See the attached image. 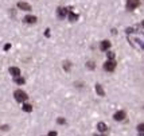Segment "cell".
I'll return each mask as SVG.
<instances>
[{
    "mask_svg": "<svg viewBox=\"0 0 144 136\" xmlns=\"http://www.w3.org/2000/svg\"><path fill=\"white\" fill-rule=\"evenodd\" d=\"M113 119L116 120V121H121V120L125 119V112H124V110H118V112H116V113L113 115Z\"/></svg>",
    "mask_w": 144,
    "mask_h": 136,
    "instance_id": "4",
    "label": "cell"
},
{
    "mask_svg": "<svg viewBox=\"0 0 144 136\" xmlns=\"http://www.w3.org/2000/svg\"><path fill=\"white\" fill-rule=\"evenodd\" d=\"M104 69H105L107 71H113L116 69V62L115 61H107L105 63H104Z\"/></svg>",
    "mask_w": 144,
    "mask_h": 136,
    "instance_id": "3",
    "label": "cell"
},
{
    "mask_svg": "<svg viewBox=\"0 0 144 136\" xmlns=\"http://www.w3.org/2000/svg\"><path fill=\"white\" fill-rule=\"evenodd\" d=\"M96 92H97L98 96H105V92H104L102 86H101L100 84H96Z\"/></svg>",
    "mask_w": 144,
    "mask_h": 136,
    "instance_id": "11",
    "label": "cell"
},
{
    "mask_svg": "<svg viewBox=\"0 0 144 136\" xmlns=\"http://www.w3.org/2000/svg\"><path fill=\"white\" fill-rule=\"evenodd\" d=\"M23 20H24V23H30V24H33V23L36 22V16H34V15H28V16H26Z\"/></svg>",
    "mask_w": 144,
    "mask_h": 136,
    "instance_id": "8",
    "label": "cell"
},
{
    "mask_svg": "<svg viewBox=\"0 0 144 136\" xmlns=\"http://www.w3.org/2000/svg\"><path fill=\"white\" fill-rule=\"evenodd\" d=\"M69 20H71V22H76V20H78V15L70 11V12H69Z\"/></svg>",
    "mask_w": 144,
    "mask_h": 136,
    "instance_id": "12",
    "label": "cell"
},
{
    "mask_svg": "<svg viewBox=\"0 0 144 136\" xmlns=\"http://www.w3.org/2000/svg\"><path fill=\"white\" fill-rule=\"evenodd\" d=\"M10 47H11V45H10V43H7V45L4 46V50H10Z\"/></svg>",
    "mask_w": 144,
    "mask_h": 136,
    "instance_id": "22",
    "label": "cell"
},
{
    "mask_svg": "<svg viewBox=\"0 0 144 136\" xmlns=\"http://www.w3.org/2000/svg\"><path fill=\"white\" fill-rule=\"evenodd\" d=\"M46 36H50V30H46V33H45Z\"/></svg>",
    "mask_w": 144,
    "mask_h": 136,
    "instance_id": "23",
    "label": "cell"
},
{
    "mask_svg": "<svg viewBox=\"0 0 144 136\" xmlns=\"http://www.w3.org/2000/svg\"><path fill=\"white\" fill-rule=\"evenodd\" d=\"M57 15L59 18H65L67 15V8H63V7H59L58 11H57Z\"/></svg>",
    "mask_w": 144,
    "mask_h": 136,
    "instance_id": "6",
    "label": "cell"
},
{
    "mask_svg": "<svg viewBox=\"0 0 144 136\" xmlns=\"http://www.w3.org/2000/svg\"><path fill=\"white\" fill-rule=\"evenodd\" d=\"M86 67H87V69H92V70H93V69L96 67V65H94V62L89 61V62H87V63H86Z\"/></svg>",
    "mask_w": 144,
    "mask_h": 136,
    "instance_id": "15",
    "label": "cell"
},
{
    "mask_svg": "<svg viewBox=\"0 0 144 136\" xmlns=\"http://www.w3.org/2000/svg\"><path fill=\"white\" fill-rule=\"evenodd\" d=\"M107 55H108L109 61H113V59H115V53H112V51H108V53H107Z\"/></svg>",
    "mask_w": 144,
    "mask_h": 136,
    "instance_id": "17",
    "label": "cell"
},
{
    "mask_svg": "<svg viewBox=\"0 0 144 136\" xmlns=\"http://www.w3.org/2000/svg\"><path fill=\"white\" fill-rule=\"evenodd\" d=\"M15 82L19 84V85H23V84H24V78H22V77H15Z\"/></svg>",
    "mask_w": 144,
    "mask_h": 136,
    "instance_id": "14",
    "label": "cell"
},
{
    "mask_svg": "<svg viewBox=\"0 0 144 136\" xmlns=\"http://www.w3.org/2000/svg\"><path fill=\"white\" fill-rule=\"evenodd\" d=\"M47 136H57V132H55V131H51V132H49V135H47Z\"/></svg>",
    "mask_w": 144,
    "mask_h": 136,
    "instance_id": "20",
    "label": "cell"
},
{
    "mask_svg": "<svg viewBox=\"0 0 144 136\" xmlns=\"http://www.w3.org/2000/svg\"><path fill=\"white\" fill-rule=\"evenodd\" d=\"M0 129H3V131L5 129L7 131V129H8V125H2V127H0Z\"/></svg>",
    "mask_w": 144,
    "mask_h": 136,
    "instance_id": "21",
    "label": "cell"
},
{
    "mask_svg": "<svg viewBox=\"0 0 144 136\" xmlns=\"http://www.w3.org/2000/svg\"><path fill=\"white\" fill-rule=\"evenodd\" d=\"M97 129H98L100 132H107V131H108V127H107L105 123H98V124H97Z\"/></svg>",
    "mask_w": 144,
    "mask_h": 136,
    "instance_id": "10",
    "label": "cell"
},
{
    "mask_svg": "<svg viewBox=\"0 0 144 136\" xmlns=\"http://www.w3.org/2000/svg\"><path fill=\"white\" fill-rule=\"evenodd\" d=\"M109 47H110V42H109V41H102L101 45H100V49H101L102 51L109 50Z\"/></svg>",
    "mask_w": 144,
    "mask_h": 136,
    "instance_id": "7",
    "label": "cell"
},
{
    "mask_svg": "<svg viewBox=\"0 0 144 136\" xmlns=\"http://www.w3.org/2000/svg\"><path fill=\"white\" fill-rule=\"evenodd\" d=\"M63 69H65L66 71H69L70 70V62H67V61L63 62Z\"/></svg>",
    "mask_w": 144,
    "mask_h": 136,
    "instance_id": "16",
    "label": "cell"
},
{
    "mask_svg": "<svg viewBox=\"0 0 144 136\" xmlns=\"http://www.w3.org/2000/svg\"><path fill=\"white\" fill-rule=\"evenodd\" d=\"M57 121H58V124H65V123H66V120H65V119H58Z\"/></svg>",
    "mask_w": 144,
    "mask_h": 136,
    "instance_id": "19",
    "label": "cell"
},
{
    "mask_svg": "<svg viewBox=\"0 0 144 136\" xmlns=\"http://www.w3.org/2000/svg\"><path fill=\"white\" fill-rule=\"evenodd\" d=\"M18 7L20 10H23V11H30L31 10V5L28 4V3H24V2H19L18 3Z\"/></svg>",
    "mask_w": 144,
    "mask_h": 136,
    "instance_id": "5",
    "label": "cell"
},
{
    "mask_svg": "<svg viewBox=\"0 0 144 136\" xmlns=\"http://www.w3.org/2000/svg\"><path fill=\"white\" fill-rule=\"evenodd\" d=\"M10 73H11L14 77H19V76H20V70H19V67L12 66V67H10Z\"/></svg>",
    "mask_w": 144,
    "mask_h": 136,
    "instance_id": "9",
    "label": "cell"
},
{
    "mask_svg": "<svg viewBox=\"0 0 144 136\" xmlns=\"http://www.w3.org/2000/svg\"><path fill=\"white\" fill-rule=\"evenodd\" d=\"M139 136H144V133H139Z\"/></svg>",
    "mask_w": 144,
    "mask_h": 136,
    "instance_id": "25",
    "label": "cell"
},
{
    "mask_svg": "<svg viewBox=\"0 0 144 136\" xmlns=\"http://www.w3.org/2000/svg\"><path fill=\"white\" fill-rule=\"evenodd\" d=\"M14 96H15V100H16L18 102H24L26 100H27V93L26 92H23V90H16L14 93Z\"/></svg>",
    "mask_w": 144,
    "mask_h": 136,
    "instance_id": "1",
    "label": "cell"
},
{
    "mask_svg": "<svg viewBox=\"0 0 144 136\" xmlns=\"http://www.w3.org/2000/svg\"><path fill=\"white\" fill-rule=\"evenodd\" d=\"M137 131H139L140 133H144V123H141V124L137 125Z\"/></svg>",
    "mask_w": 144,
    "mask_h": 136,
    "instance_id": "18",
    "label": "cell"
},
{
    "mask_svg": "<svg viewBox=\"0 0 144 136\" xmlns=\"http://www.w3.org/2000/svg\"><path fill=\"white\" fill-rule=\"evenodd\" d=\"M23 110H24V112H31V110H33V105H30V104H24V105H23Z\"/></svg>",
    "mask_w": 144,
    "mask_h": 136,
    "instance_id": "13",
    "label": "cell"
},
{
    "mask_svg": "<svg viewBox=\"0 0 144 136\" xmlns=\"http://www.w3.org/2000/svg\"><path fill=\"white\" fill-rule=\"evenodd\" d=\"M141 26H143V27H144V20H143V22H141Z\"/></svg>",
    "mask_w": 144,
    "mask_h": 136,
    "instance_id": "24",
    "label": "cell"
},
{
    "mask_svg": "<svg viewBox=\"0 0 144 136\" xmlns=\"http://www.w3.org/2000/svg\"><path fill=\"white\" fill-rule=\"evenodd\" d=\"M139 5H140L139 0H127V10H129V11L137 8Z\"/></svg>",
    "mask_w": 144,
    "mask_h": 136,
    "instance_id": "2",
    "label": "cell"
}]
</instances>
